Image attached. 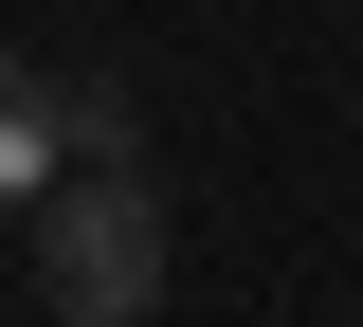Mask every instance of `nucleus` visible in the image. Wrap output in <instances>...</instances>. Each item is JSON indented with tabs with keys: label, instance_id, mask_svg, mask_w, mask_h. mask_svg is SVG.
Returning a JSON list of instances; mask_svg holds the SVG:
<instances>
[{
	"label": "nucleus",
	"instance_id": "f257e3e1",
	"mask_svg": "<svg viewBox=\"0 0 363 327\" xmlns=\"http://www.w3.org/2000/svg\"><path fill=\"white\" fill-rule=\"evenodd\" d=\"M18 236H37L18 273H37L55 327H164V291H182V218H164L145 164H55Z\"/></svg>",
	"mask_w": 363,
	"mask_h": 327
},
{
	"label": "nucleus",
	"instance_id": "f03ea898",
	"mask_svg": "<svg viewBox=\"0 0 363 327\" xmlns=\"http://www.w3.org/2000/svg\"><path fill=\"white\" fill-rule=\"evenodd\" d=\"M73 164V128H55V73L37 55H0V218H37V182Z\"/></svg>",
	"mask_w": 363,
	"mask_h": 327
},
{
	"label": "nucleus",
	"instance_id": "7ed1b4c3",
	"mask_svg": "<svg viewBox=\"0 0 363 327\" xmlns=\"http://www.w3.org/2000/svg\"><path fill=\"white\" fill-rule=\"evenodd\" d=\"M55 128H73V164H145V109H128V73H55Z\"/></svg>",
	"mask_w": 363,
	"mask_h": 327
}]
</instances>
